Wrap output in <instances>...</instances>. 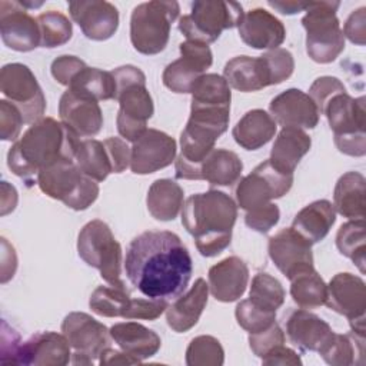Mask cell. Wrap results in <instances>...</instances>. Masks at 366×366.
<instances>
[{
  "label": "cell",
  "instance_id": "6da1fadb",
  "mask_svg": "<svg viewBox=\"0 0 366 366\" xmlns=\"http://www.w3.org/2000/svg\"><path fill=\"white\" fill-rule=\"evenodd\" d=\"M123 266L127 280L143 296L167 303L184 293L193 273L187 247L169 230H147L136 236Z\"/></svg>",
  "mask_w": 366,
  "mask_h": 366
},
{
  "label": "cell",
  "instance_id": "7a4b0ae2",
  "mask_svg": "<svg viewBox=\"0 0 366 366\" xmlns=\"http://www.w3.org/2000/svg\"><path fill=\"white\" fill-rule=\"evenodd\" d=\"M80 137L64 123L43 117L30 124L7 153V166L19 177L29 179L60 160H73Z\"/></svg>",
  "mask_w": 366,
  "mask_h": 366
},
{
  "label": "cell",
  "instance_id": "3957f363",
  "mask_svg": "<svg viewBox=\"0 0 366 366\" xmlns=\"http://www.w3.org/2000/svg\"><path fill=\"white\" fill-rule=\"evenodd\" d=\"M236 219L237 204L220 190L192 194L182 207V224L204 257H214L230 244Z\"/></svg>",
  "mask_w": 366,
  "mask_h": 366
},
{
  "label": "cell",
  "instance_id": "277c9868",
  "mask_svg": "<svg viewBox=\"0 0 366 366\" xmlns=\"http://www.w3.org/2000/svg\"><path fill=\"white\" fill-rule=\"evenodd\" d=\"M230 107H190V117L180 133V154L174 174L182 180H202L200 164L227 130Z\"/></svg>",
  "mask_w": 366,
  "mask_h": 366
},
{
  "label": "cell",
  "instance_id": "5b68a950",
  "mask_svg": "<svg viewBox=\"0 0 366 366\" xmlns=\"http://www.w3.org/2000/svg\"><path fill=\"white\" fill-rule=\"evenodd\" d=\"M322 114L335 134V144L343 154L360 157L366 153L365 97H352L347 92L333 96Z\"/></svg>",
  "mask_w": 366,
  "mask_h": 366
},
{
  "label": "cell",
  "instance_id": "8992f818",
  "mask_svg": "<svg viewBox=\"0 0 366 366\" xmlns=\"http://www.w3.org/2000/svg\"><path fill=\"white\" fill-rule=\"evenodd\" d=\"M37 184L51 199L73 210H86L99 197V184L86 176L73 160H60L39 172Z\"/></svg>",
  "mask_w": 366,
  "mask_h": 366
},
{
  "label": "cell",
  "instance_id": "52a82bcc",
  "mask_svg": "<svg viewBox=\"0 0 366 366\" xmlns=\"http://www.w3.org/2000/svg\"><path fill=\"white\" fill-rule=\"evenodd\" d=\"M339 6V1H310L302 19L306 53L316 63H332L345 49V36L336 16Z\"/></svg>",
  "mask_w": 366,
  "mask_h": 366
},
{
  "label": "cell",
  "instance_id": "ba28073f",
  "mask_svg": "<svg viewBox=\"0 0 366 366\" xmlns=\"http://www.w3.org/2000/svg\"><path fill=\"white\" fill-rule=\"evenodd\" d=\"M177 1L153 0L137 4L130 17V41L142 54H157L169 43L172 23L177 19Z\"/></svg>",
  "mask_w": 366,
  "mask_h": 366
},
{
  "label": "cell",
  "instance_id": "9c48e42d",
  "mask_svg": "<svg viewBox=\"0 0 366 366\" xmlns=\"http://www.w3.org/2000/svg\"><path fill=\"white\" fill-rule=\"evenodd\" d=\"M77 253L84 263L100 272L106 283L126 287L122 279V246L107 223L99 219L86 223L77 237Z\"/></svg>",
  "mask_w": 366,
  "mask_h": 366
},
{
  "label": "cell",
  "instance_id": "30bf717a",
  "mask_svg": "<svg viewBox=\"0 0 366 366\" xmlns=\"http://www.w3.org/2000/svg\"><path fill=\"white\" fill-rule=\"evenodd\" d=\"M243 7L236 1L197 0L192 4V11L179 20V30L187 40L203 44L214 43L223 30L237 27Z\"/></svg>",
  "mask_w": 366,
  "mask_h": 366
},
{
  "label": "cell",
  "instance_id": "8fae6325",
  "mask_svg": "<svg viewBox=\"0 0 366 366\" xmlns=\"http://www.w3.org/2000/svg\"><path fill=\"white\" fill-rule=\"evenodd\" d=\"M0 92L21 113L24 123L33 124L43 119L46 97L33 71L23 63H9L0 70Z\"/></svg>",
  "mask_w": 366,
  "mask_h": 366
},
{
  "label": "cell",
  "instance_id": "7c38bea8",
  "mask_svg": "<svg viewBox=\"0 0 366 366\" xmlns=\"http://www.w3.org/2000/svg\"><path fill=\"white\" fill-rule=\"evenodd\" d=\"M292 184L293 174L280 172L267 159L239 180L234 190L236 203L240 209L249 212L285 196Z\"/></svg>",
  "mask_w": 366,
  "mask_h": 366
},
{
  "label": "cell",
  "instance_id": "4fadbf2b",
  "mask_svg": "<svg viewBox=\"0 0 366 366\" xmlns=\"http://www.w3.org/2000/svg\"><path fill=\"white\" fill-rule=\"evenodd\" d=\"M61 332L74 350L73 365H93L113 340L110 329L83 312L69 313L61 323Z\"/></svg>",
  "mask_w": 366,
  "mask_h": 366
},
{
  "label": "cell",
  "instance_id": "5bb4252c",
  "mask_svg": "<svg viewBox=\"0 0 366 366\" xmlns=\"http://www.w3.org/2000/svg\"><path fill=\"white\" fill-rule=\"evenodd\" d=\"M180 57L166 66L162 74L163 84L174 93H190L194 83L213 63L209 44L186 40L179 46Z\"/></svg>",
  "mask_w": 366,
  "mask_h": 366
},
{
  "label": "cell",
  "instance_id": "9a60e30c",
  "mask_svg": "<svg viewBox=\"0 0 366 366\" xmlns=\"http://www.w3.org/2000/svg\"><path fill=\"white\" fill-rule=\"evenodd\" d=\"M116 100L119 102L117 132L124 140L133 143L147 130V120L154 113L153 99L146 81L132 83L119 89Z\"/></svg>",
  "mask_w": 366,
  "mask_h": 366
},
{
  "label": "cell",
  "instance_id": "2e32d148",
  "mask_svg": "<svg viewBox=\"0 0 366 366\" xmlns=\"http://www.w3.org/2000/svg\"><path fill=\"white\" fill-rule=\"evenodd\" d=\"M0 36L3 43L16 51H31L40 46L37 19L29 14L21 1H0Z\"/></svg>",
  "mask_w": 366,
  "mask_h": 366
},
{
  "label": "cell",
  "instance_id": "e0dca14e",
  "mask_svg": "<svg viewBox=\"0 0 366 366\" xmlns=\"http://www.w3.org/2000/svg\"><path fill=\"white\" fill-rule=\"evenodd\" d=\"M267 252L274 266L289 280L305 270L313 269L312 244L292 227L282 229L270 236Z\"/></svg>",
  "mask_w": 366,
  "mask_h": 366
},
{
  "label": "cell",
  "instance_id": "ac0fdd59",
  "mask_svg": "<svg viewBox=\"0 0 366 366\" xmlns=\"http://www.w3.org/2000/svg\"><path fill=\"white\" fill-rule=\"evenodd\" d=\"M176 142L157 129H147L132 146L130 170L134 174H150L176 160Z\"/></svg>",
  "mask_w": 366,
  "mask_h": 366
},
{
  "label": "cell",
  "instance_id": "d6986e66",
  "mask_svg": "<svg viewBox=\"0 0 366 366\" xmlns=\"http://www.w3.org/2000/svg\"><path fill=\"white\" fill-rule=\"evenodd\" d=\"M69 13L83 34L96 41L110 39L119 27V11L104 0H80L69 3Z\"/></svg>",
  "mask_w": 366,
  "mask_h": 366
},
{
  "label": "cell",
  "instance_id": "ffe728a7",
  "mask_svg": "<svg viewBox=\"0 0 366 366\" xmlns=\"http://www.w3.org/2000/svg\"><path fill=\"white\" fill-rule=\"evenodd\" d=\"M60 122L79 137H93L103 126V113L99 102L86 94L67 89L59 102Z\"/></svg>",
  "mask_w": 366,
  "mask_h": 366
},
{
  "label": "cell",
  "instance_id": "44dd1931",
  "mask_svg": "<svg viewBox=\"0 0 366 366\" xmlns=\"http://www.w3.org/2000/svg\"><path fill=\"white\" fill-rule=\"evenodd\" d=\"M269 112L276 124L302 130L316 127L320 114L310 96L299 89H287L274 96Z\"/></svg>",
  "mask_w": 366,
  "mask_h": 366
},
{
  "label": "cell",
  "instance_id": "7402d4cb",
  "mask_svg": "<svg viewBox=\"0 0 366 366\" xmlns=\"http://www.w3.org/2000/svg\"><path fill=\"white\" fill-rule=\"evenodd\" d=\"M237 31L242 41L256 50L277 49L286 37L283 23L262 7L244 11L237 24Z\"/></svg>",
  "mask_w": 366,
  "mask_h": 366
},
{
  "label": "cell",
  "instance_id": "603a6c76",
  "mask_svg": "<svg viewBox=\"0 0 366 366\" xmlns=\"http://www.w3.org/2000/svg\"><path fill=\"white\" fill-rule=\"evenodd\" d=\"M325 305L347 320L366 317V285L352 273H337L327 285Z\"/></svg>",
  "mask_w": 366,
  "mask_h": 366
},
{
  "label": "cell",
  "instance_id": "cb8c5ba5",
  "mask_svg": "<svg viewBox=\"0 0 366 366\" xmlns=\"http://www.w3.org/2000/svg\"><path fill=\"white\" fill-rule=\"evenodd\" d=\"M71 362V346L57 332H39L21 343L19 365L64 366Z\"/></svg>",
  "mask_w": 366,
  "mask_h": 366
},
{
  "label": "cell",
  "instance_id": "d4e9b609",
  "mask_svg": "<svg viewBox=\"0 0 366 366\" xmlns=\"http://www.w3.org/2000/svg\"><path fill=\"white\" fill-rule=\"evenodd\" d=\"M249 267L237 256H229L213 264L207 273V285L212 296L223 303L240 299L247 287Z\"/></svg>",
  "mask_w": 366,
  "mask_h": 366
},
{
  "label": "cell",
  "instance_id": "484cf974",
  "mask_svg": "<svg viewBox=\"0 0 366 366\" xmlns=\"http://www.w3.org/2000/svg\"><path fill=\"white\" fill-rule=\"evenodd\" d=\"M285 323L286 335L290 343L299 347L302 352L319 353L335 333L329 323L307 309H297L290 312Z\"/></svg>",
  "mask_w": 366,
  "mask_h": 366
},
{
  "label": "cell",
  "instance_id": "4316f807",
  "mask_svg": "<svg viewBox=\"0 0 366 366\" xmlns=\"http://www.w3.org/2000/svg\"><path fill=\"white\" fill-rule=\"evenodd\" d=\"M207 299L209 285L199 277L186 293H182L167 306L166 320L169 327L176 333H184L194 327L207 305Z\"/></svg>",
  "mask_w": 366,
  "mask_h": 366
},
{
  "label": "cell",
  "instance_id": "83f0119b",
  "mask_svg": "<svg viewBox=\"0 0 366 366\" xmlns=\"http://www.w3.org/2000/svg\"><path fill=\"white\" fill-rule=\"evenodd\" d=\"M223 77L230 87L244 93L272 86L270 74L262 56H236L230 59L224 64Z\"/></svg>",
  "mask_w": 366,
  "mask_h": 366
},
{
  "label": "cell",
  "instance_id": "f1b7e54d",
  "mask_svg": "<svg viewBox=\"0 0 366 366\" xmlns=\"http://www.w3.org/2000/svg\"><path fill=\"white\" fill-rule=\"evenodd\" d=\"M110 336L127 355L144 360L154 356L160 346V336L137 322H122L110 327Z\"/></svg>",
  "mask_w": 366,
  "mask_h": 366
},
{
  "label": "cell",
  "instance_id": "f546056e",
  "mask_svg": "<svg viewBox=\"0 0 366 366\" xmlns=\"http://www.w3.org/2000/svg\"><path fill=\"white\" fill-rule=\"evenodd\" d=\"M312 139L302 130L295 127H283L270 150L272 164L283 173L293 174L302 157L310 150Z\"/></svg>",
  "mask_w": 366,
  "mask_h": 366
},
{
  "label": "cell",
  "instance_id": "4dcf8cb0",
  "mask_svg": "<svg viewBox=\"0 0 366 366\" xmlns=\"http://www.w3.org/2000/svg\"><path fill=\"white\" fill-rule=\"evenodd\" d=\"M336 222V210L329 200H315L305 206L293 219L292 229L310 244L323 240Z\"/></svg>",
  "mask_w": 366,
  "mask_h": 366
},
{
  "label": "cell",
  "instance_id": "1f68e13d",
  "mask_svg": "<svg viewBox=\"0 0 366 366\" xmlns=\"http://www.w3.org/2000/svg\"><path fill=\"white\" fill-rule=\"evenodd\" d=\"M277 130V124L273 117L262 110L253 109L243 114L232 130L234 142L246 150H257L269 143Z\"/></svg>",
  "mask_w": 366,
  "mask_h": 366
},
{
  "label": "cell",
  "instance_id": "d6a6232c",
  "mask_svg": "<svg viewBox=\"0 0 366 366\" xmlns=\"http://www.w3.org/2000/svg\"><path fill=\"white\" fill-rule=\"evenodd\" d=\"M366 180L359 172H347L339 177L333 190L335 210L349 220L363 219L366 209Z\"/></svg>",
  "mask_w": 366,
  "mask_h": 366
},
{
  "label": "cell",
  "instance_id": "836d02e7",
  "mask_svg": "<svg viewBox=\"0 0 366 366\" xmlns=\"http://www.w3.org/2000/svg\"><path fill=\"white\" fill-rule=\"evenodd\" d=\"M183 197L184 193L179 183L172 179H157L147 192V210L156 220H174L182 212Z\"/></svg>",
  "mask_w": 366,
  "mask_h": 366
},
{
  "label": "cell",
  "instance_id": "e575fe53",
  "mask_svg": "<svg viewBox=\"0 0 366 366\" xmlns=\"http://www.w3.org/2000/svg\"><path fill=\"white\" fill-rule=\"evenodd\" d=\"M243 170L240 157L227 149H213L200 164V179L212 186H232Z\"/></svg>",
  "mask_w": 366,
  "mask_h": 366
},
{
  "label": "cell",
  "instance_id": "d590c367",
  "mask_svg": "<svg viewBox=\"0 0 366 366\" xmlns=\"http://www.w3.org/2000/svg\"><path fill=\"white\" fill-rule=\"evenodd\" d=\"M365 353V335L352 330L346 335L335 332L330 340L319 352L323 360L332 366L363 365Z\"/></svg>",
  "mask_w": 366,
  "mask_h": 366
},
{
  "label": "cell",
  "instance_id": "8d00e7d4",
  "mask_svg": "<svg viewBox=\"0 0 366 366\" xmlns=\"http://www.w3.org/2000/svg\"><path fill=\"white\" fill-rule=\"evenodd\" d=\"M290 296L300 309H317L326 302L327 285L313 267L290 279Z\"/></svg>",
  "mask_w": 366,
  "mask_h": 366
},
{
  "label": "cell",
  "instance_id": "74e56055",
  "mask_svg": "<svg viewBox=\"0 0 366 366\" xmlns=\"http://www.w3.org/2000/svg\"><path fill=\"white\" fill-rule=\"evenodd\" d=\"M67 89L93 97L97 102L116 99L117 94L116 80L112 71L89 66L79 71Z\"/></svg>",
  "mask_w": 366,
  "mask_h": 366
},
{
  "label": "cell",
  "instance_id": "f35d334b",
  "mask_svg": "<svg viewBox=\"0 0 366 366\" xmlns=\"http://www.w3.org/2000/svg\"><path fill=\"white\" fill-rule=\"evenodd\" d=\"M74 163L89 177L96 182H103L112 173V166L103 146V142L96 139L80 140Z\"/></svg>",
  "mask_w": 366,
  "mask_h": 366
},
{
  "label": "cell",
  "instance_id": "ab89813d",
  "mask_svg": "<svg viewBox=\"0 0 366 366\" xmlns=\"http://www.w3.org/2000/svg\"><path fill=\"white\" fill-rule=\"evenodd\" d=\"M190 106H216L230 107L232 92L223 76L216 73H204L197 79L192 92Z\"/></svg>",
  "mask_w": 366,
  "mask_h": 366
},
{
  "label": "cell",
  "instance_id": "60d3db41",
  "mask_svg": "<svg viewBox=\"0 0 366 366\" xmlns=\"http://www.w3.org/2000/svg\"><path fill=\"white\" fill-rule=\"evenodd\" d=\"M336 247L357 266L360 273H365V220L356 219L342 224L336 233Z\"/></svg>",
  "mask_w": 366,
  "mask_h": 366
},
{
  "label": "cell",
  "instance_id": "b9f144b4",
  "mask_svg": "<svg viewBox=\"0 0 366 366\" xmlns=\"http://www.w3.org/2000/svg\"><path fill=\"white\" fill-rule=\"evenodd\" d=\"M130 293L126 287L97 286L89 300L92 312L103 317H123L130 305Z\"/></svg>",
  "mask_w": 366,
  "mask_h": 366
},
{
  "label": "cell",
  "instance_id": "7bdbcfd3",
  "mask_svg": "<svg viewBox=\"0 0 366 366\" xmlns=\"http://www.w3.org/2000/svg\"><path fill=\"white\" fill-rule=\"evenodd\" d=\"M286 292L282 283L269 273H257L252 279L249 300L264 310L276 312L285 302Z\"/></svg>",
  "mask_w": 366,
  "mask_h": 366
},
{
  "label": "cell",
  "instance_id": "ee69618b",
  "mask_svg": "<svg viewBox=\"0 0 366 366\" xmlns=\"http://www.w3.org/2000/svg\"><path fill=\"white\" fill-rule=\"evenodd\" d=\"M37 23L40 29V47H59L71 39L73 26L69 17L60 11H44L37 16Z\"/></svg>",
  "mask_w": 366,
  "mask_h": 366
},
{
  "label": "cell",
  "instance_id": "f6af8a7d",
  "mask_svg": "<svg viewBox=\"0 0 366 366\" xmlns=\"http://www.w3.org/2000/svg\"><path fill=\"white\" fill-rule=\"evenodd\" d=\"M224 350L220 342L209 335H200L190 340L186 349L187 366H222Z\"/></svg>",
  "mask_w": 366,
  "mask_h": 366
},
{
  "label": "cell",
  "instance_id": "bcb514c9",
  "mask_svg": "<svg viewBox=\"0 0 366 366\" xmlns=\"http://www.w3.org/2000/svg\"><path fill=\"white\" fill-rule=\"evenodd\" d=\"M234 316L239 326L249 333L264 330L276 322V312L260 309L254 306L249 299L237 303Z\"/></svg>",
  "mask_w": 366,
  "mask_h": 366
},
{
  "label": "cell",
  "instance_id": "7dc6e473",
  "mask_svg": "<svg viewBox=\"0 0 366 366\" xmlns=\"http://www.w3.org/2000/svg\"><path fill=\"white\" fill-rule=\"evenodd\" d=\"M262 59L267 66L272 86L280 84L282 81H285L293 74L295 59L289 50L282 47L267 50L266 53L262 54Z\"/></svg>",
  "mask_w": 366,
  "mask_h": 366
},
{
  "label": "cell",
  "instance_id": "c3c4849f",
  "mask_svg": "<svg viewBox=\"0 0 366 366\" xmlns=\"http://www.w3.org/2000/svg\"><path fill=\"white\" fill-rule=\"evenodd\" d=\"M285 332L276 322L264 330L249 333V346L252 352L260 359L267 356L277 346L285 345Z\"/></svg>",
  "mask_w": 366,
  "mask_h": 366
},
{
  "label": "cell",
  "instance_id": "681fc988",
  "mask_svg": "<svg viewBox=\"0 0 366 366\" xmlns=\"http://www.w3.org/2000/svg\"><path fill=\"white\" fill-rule=\"evenodd\" d=\"M24 124L20 110L7 100H0V137L1 140L16 142Z\"/></svg>",
  "mask_w": 366,
  "mask_h": 366
},
{
  "label": "cell",
  "instance_id": "f907efd6",
  "mask_svg": "<svg viewBox=\"0 0 366 366\" xmlns=\"http://www.w3.org/2000/svg\"><path fill=\"white\" fill-rule=\"evenodd\" d=\"M279 219H280V210L277 204L272 202L264 206L249 210L244 214L246 226L257 233H267L272 227L277 224Z\"/></svg>",
  "mask_w": 366,
  "mask_h": 366
},
{
  "label": "cell",
  "instance_id": "816d5d0a",
  "mask_svg": "<svg viewBox=\"0 0 366 366\" xmlns=\"http://www.w3.org/2000/svg\"><path fill=\"white\" fill-rule=\"evenodd\" d=\"M346 92V87L343 86V83L337 79V77H332V76H322L317 77L310 89H309V96L310 99L315 102L319 113L322 114V110L325 107V104L336 94Z\"/></svg>",
  "mask_w": 366,
  "mask_h": 366
},
{
  "label": "cell",
  "instance_id": "f5cc1de1",
  "mask_svg": "<svg viewBox=\"0 0 366 366\" xmlns=\"http://www.w3.org/2000/svg\"><path fill=\"white\" fill-rule=\"evenodd\" d=\"M169 303L163 300H153V299H143L136 297L130 300L129 309L124 315V319H144V320H156L166 312Z\"/></svg>",
  "mask_w": 366,
  "mask_h": 366
},
{
  "label": "cell",
  "instance_id": "db71d44e",
  "mask_svg": "<svg viewBox=\"0 0 366 366\" xmlns=\"http://www.w3.org/2000/svg\"><path fill=\"white\" fill-rule=\"evenodd\" d=\"M87 64L76 57V56H69V54H63L59 56L57 59L53 60L50 71L51 76L54 77V80L66 87L70 86L71 80L79 74L80 70H83Z\"/></svg>",
  "mask_w": 366,
  "mask_h": 366
},
{
  "label": "cell",
  "instance_id": "11a10c76",
  "mask_svg": "<svg viewBox=\"0 0 366 366\" xmlns=\"http://www.w3.org/2000/svg\"><path fill=\"white\" fill-rule=\"evenodd\" d=\"M103 146L112 166V173H122L130 167L132 147H129L126 140L120 137H107L103 140Z\"/></svg>",
  "mask_w": 366,
  "mask_h": 366
},
{
  "label": "cell",
  "instance_id": "9f6ffc18",
  "mask_svg": "<svg viewBox=\"0 0 366 366\" xmlns=\"http://www.w3.org/2000/svg\"><path fill=\"white\" fill-rule=\"evenodd\" d=\"M366 9L360 7L350 13L343 26V36L357 46L365 44L366 37Z\"/></svg>",
  "mask_w": 366,
  "mask_h": 366
},
{
  "label": "cell",
  "instance_id": "6f0895ef",
  "mask_svg": "<svg viewBox=\"0 0 366 366\" xmlns=\"http://www.w3.org/2000/svg\"><path fill=\"white\" fill-rule=\"evenodd\" d=\"M263 365L276 366V365H302L300 356L290 347L280 345L276 349H273L267 356L262 359Z\"/></svg>",
  "mask_w": 366,
  "mask_h": 366
},
{
  "label": "cell",
  "instance_id": "680465c9",
  "mask_svg": "<svg viewBox=\"0 0 366 366\" xmlns=\"http://www.w3.org/2000/svg\"><path fill=\"white\" fill-rule=\"evenodd\" d=\"M99 362H100V365H137L142 360L127 355L122 349L117 350L113 347H107L102 352Z\"/></svg>",
  "mask_w": 366,
  "mask_h": 366
},
{
  "label": "cell",
  "instance_id": "91938a15",
  "mask_svg": "<svg viewBox=\"0 0 366 366\" xmlns=\"http://www.w3.org/2000/svg\"><path fill=\"white\" fill-rule=\"evenodd\" d=\"M310 1H269L267 4L277 10L282 14H296L300 11H306Z\"/></svg>",
  "mask_w": 366,
  "mask_h": 366
}]
</instances>
